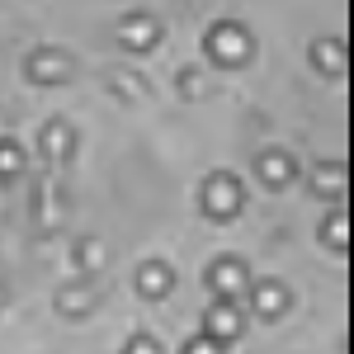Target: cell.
Here are the masks:
<instances>
[{
    "mask_svg": "<svg viewBox=\"0 0 354 354\" xmlns=\"http://www.w3.org/2000/svg\"><path fill=\"white\" fill-rule=\"evenodd\" d=\"M109 81H113V90H118V95H123V100H137V95H142V85H137L133 76H128V71H113Z\"/></svg>",
    "mask_w": 354,
    "mask_h": 354,
    "instance_id": "e0dca14e",
    "label": "cell"
},
{
    "mask_svg": "<svg viewBox=\"0 0 354 354\" xmlns=\"http://www.w3.org/2000/svg\"><path fill=\"white\" fill-rule=\"evenodd\" d=\"M203 76H198V71H185V76H180V85H185V95H194V100H198V95H203Z\"/></svg>",
    "mask_w": 354,
    "mask_h": 354,
    "instance_id": "ffe728a7",
    "label": "cell"
},
{
    "mask_svg": "<svg viewBox=\"0 0 354 354\" xmlns=\"http://www.w3.org/2000/svg\"><path fill=\"white\" fill-rule=\"evenodd\" d=\"M203 335H208L213 345H222V350H227V345L241 335V307H236L232 298H218L208 312H203Z\"/></svg>",
    "mask_w": 354,
    "mask_h": 354,
    "instance_id": "277c9868",
    "label": "cell"
},
{
    "mask_svg": "<svg viewBox=\"0 0 354 354\" xmlns=\"http://www.w3.org/2000/svg\"><path fill=\"white\" fill-rule=\"evenodd\" d=\"M156 38H161V28H156L151 15H142V10L118 19V43H123L128 53H147V48H156Z\"/></svg>",
    "mask_w": 354,
    "mask_h": 354,
    "instance_id": "8992f818",
    "label": "cell"
},
{
    "mask_svg": "<svg viewBox=\"0 0 354 354\" xmlns=\"http://www.w3.org/2000/svg\"><path fill=\"white\" fill-rule=\"evenodd\" d=\"M307 57H312V66H317V71H326V76H340V71L350 66V53H345V43H340V38H317Z\"/></svg>",
    "mask_w": 354,
    "mask_h": 354,
    "instance_id": "30bf717a",
    "label": "cell"
},
{
    "mask_svg": "<svg viewBox=\"0 0 354 354\" xmlns=\"http://www.w3.org/2000/svg\"><path fill=\"white\" fill-rule=\"evenodd\" d=\"M15 175H24V147L0 137V180H15Z\"/></svg>",
    "mask_w": 354,
    "mask_h": 354,
    "instance_id": "9a60e30c",
    "label": "cell"
},
{
    "mask_svg": "<svg viewBox=\"0 0 354 354\" xmlns=\"http://www.w3.org/2000/svg\"><path fill=\"white\" fill-rule=\"evenodd\" d=\"M185 354H227V350H222V345H213L208 335H194L189 345H185Z\"/></svg>",
    "mask_w": 354,
    "mask_h": 354,
    "instance_id": "d6986e66",
    "label": "cell"
},
{
    "mask_svg": "<svg viewBox=\"0 0 354 354\" xmlns=\"http://www.w3.org/2000/svg\"><path fill=\"white\" fill-rule=\"evenodd\" d=\"M345 185H350V165L345 161H322L317 165V170H312V189L322 194V198H326V194H345Z\"/></svg>",
    "mask_w": 354,
    "mask_h": 354,
    "instance_id": "4fadbf2b",
    "label": "cell"
},
{
    "mask_svg": "<svg viewBox=\"0 0 354 354\" xmlns=\"http://www.w3.org/2000/svg\"><path fill=\"white\" fill-rule=\"evenodd\" d=\"M133 288L142 293V298H165V293L175 288V270H170L165 260H147V265H137Z\"/></svg>",
    "mask_w": 354,
    "mask_h": 354,
    "instance_id": "52a82bcc",
    "label": "cell"
},
{
    "mask_svg": "<svg viewBox=\"0 0 354 354\" xmlns=\"http://www.w3.org/2000/svg\"><path fill=\"white\" fill-rule=\"evenodd\" d=\"M95 302H100V293H95V283H90V279L57 288V312H66V317H85Z\"/></svg>",
    "mask_w": 354,
    "mask_h": 354,
    "instance_id": "8fae6325",
    "label": "cell"
},
{
    "mask_svg": "<svg viewBox=\"0 0 354 354\" xmlns=\"http://www.w3.org/2000/svg\"><path fill=\"white\" fill-rule=\"evenodd\" d=\"M203 48H208V57H213V62H222V66H241V62H250V53H255L250 33H245L236 19L213 24V28H208V38H203Z\"/></svg>",
    "mask_w": 354,
    "mask_h": 354,
    "instance_id": "6da1fadb",
    "label": "cell"
},
{
    "mask_svg": "<svg viewBox=\"0 0 354 354\" xmlns=\"http://www.w3.org/2000/svg\"><path fill=\"white\" fill-rule=\"evenodd\" d=\"M322 241H330L335 250H345V245H350V213H345V208H335V213L322 222Z\"/></svg>",
    "mask_w": 354,
    "mask_h": 354,
    "instance_id": "5bb4252c",
    "label": "cell"
},
{
    "mask_svg": "<svg viewBox=\"0 0 354 354\" xmlns=\"http://www.w3.org/2000/svg\"><path fill=\"white\" fill-rule=\"evenodd\" d=\"M203 279H208V293H213V298H232V302H236L245 288H250V274H245V265H241V260H232V255L213 260Z\"/></svg>",
    "mask_w": 354,
    "mask_h": 354,
    "instance_id": "3957f363",
    "label": "cell"
},
{
    "mask_svg": "<svg viewBox=\"0 0 354 354\" xmlns=\"http://www.w3.org/2000/svg\"><path fill=\"white\" fill-rule=\"evenodd\" d=\"M76 151V133H71V123L66 118H53L48 128H43V156L48 161H66Z\"/></svg>",
    "mask_w": 354,
    "mask_h": 354,
    "instance_id": "7c38bea8",
    "label": "cell"
},
{
    "mask_svg": "<svg viewBox=\"0 0 354 354\" xmlns=\"http://www.w3.org/2000/svg\"><path fill=\"white\" fill-rule=\"evenodd\" d=\"M123 354H161V345H156L151 335H133V340L123 345Z\"/></svg>",
    "mask_w": 354,
    "mask_h": 354,
    "instance_id": "ac0fdd59",
    "label": "cell"
},
{
    "mask_svg": "<svg viewBox=\"0 0 354 354\" xmlns=\"http://www.w3.org/2000/svg\"><path fill=\"white\" fill-rule=\"evenodd\" d=\"M250 307H255L265 322H274V317L288 307V288H283L279 279H260V283H250Z\"/></svg>",
    "mask_w": 354,
    "mask_h": 354,
    "instance_id": "9c48e42d",
    "label": "cell"
},
{
    "mask_svg": "<svg viewBox=\"0 0 354 354\" xmlns=\"http://www.w3.org/2000/svg\"><path fill=\"white\" fill-rule=\"evenodd\" d=\"M255 170H260V180H265L270 189H283V185H293L298 161H293L288 151H260V156H255Z\"/></svg>",
    "mask_w": 354,
    "mask_h": 354,
    "instance_id": "ba28073f",
    "label": "cell"
},
{
    "mask_svg": "<svg viewBox=\"0 0 354 354\" xmlns=\"http://www.w3.org/2000/svg\"><path fill=\"white\" fill-rule=\"evenodd\" d=\"M76 255H81V270L90 274V270H100V265H104V255H109V250H104V241H95V236H85Z\"/></svg>",
    "mask_w": 354,
    "mask_h": 354,
    "instance_id": "2e32d148",
    "label": "cell"
},
{
    "mask_svg": "<svg viewBox=\"0 0 354 354\" xmlns=\"http://www.w3.org/2000/svg\"><path fill=\"white\" fill-rule=\"evenodd\" d=\"M24 71H28L33 85H62L66 76H71V57L57 53V48H33L28 62H24Z\"/></svg>",
    "mask_w": 354,
    "mask_h": 354,
    "instance_id": "5b68a950",
    "label": "cell"
},
{
    "mask_svg": "<svg viewBox=\"0 0 354 354\" xmlns=\"http://www.w3.org/2000/svg\"><path fill=\"white\" fill-rule=\"evenodd\" d=\"M241 203H245V194H241V180L232 170H218V175L203 180V213L213 222H232L241 213Z\"/></svg>",
    "mask_w": 354,
    "mask_h": 354,
    "instance_id": "7a4b0ae2",
    "label": "cell"
}]
</instances>
